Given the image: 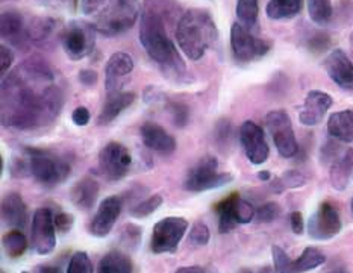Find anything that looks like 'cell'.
Returning a JSON list of instances; mask_svg holds the SVG:
<instances>
[{
    "label": "cell",
    "mask_w": 353,
    "mask_h": 273,
    "mask_svg": "<svg viewBox=\"0 0 353 273\" xmlns=\"http://www.w3.org/2000/svg\"><path fill=\"white\" fill-rule=\"evenodd\" d=\"M64 106V93L52 67L30 57L2 83V123L15 129H37L55 120Z\"/></svg>",
    "instance_id": "6da1fadb"
},
{
    "label": "cell",
    "mask_w": 353,
    "mask_h": 273,
    "mask_svg": "<svg viewBox=\"0 0 353 273\" xmlns=\"http://www.w3.org/2000/svg\"><path fill=\"white\" fill-rule=\"evenodd\" d=\"M179 8L173 0H145L141 14L140 41L149 57L165 68V72L182 73L183 61L168 38L165 23L178 15Z\"/></svg>",
    "instance_id": "7a4b0ae2"
},
{
    "label": "cell",
    "mask_w": 353,
    "mask_h": 273,
    "mask_svg": "<svg viewBox=\"0 0 353 273\" xmlns=\"http://www.w3.org/2000/svg\"><path fill=\"white\" fill-rule=\"evenodd\" d=\"M82 12L93 28L106 37L126 32L140 15V0H82Z\"/></svg>",
    "instance_id": "3957f363"
},
{
    "label": "cell",
    "mask_w": 353,
    "mask_h": 273,
    "mask_svg": "<svg viewBox=\"0 0 353 273\" xmlns=\"http://www.w3.org/2000/svg\"><path fill=\"white\" fill-rule=\"evenodd\" d=\"M216 40L217 26L208 11L193 8L183 12L176 28V41L190 59H201Z\"/></svg>",
    "instance_id": "277c9868"
},
{
    "label": "cell",
    "mask_w": 353,
    "mask_h": 273,
    "mask_svg": "<svg viewBox=\"0 0 353 273\" xmlns=\"http://www.w3.org/2000/svg\"><path fill=\"white\" fill-rule=\"evenodd\" d=\"M23 155H25L28 161L29 174H32L44 187H55L63 184L72 172V167L65 159L59 158L49 150L25 148Z\"/></svg>",
    "instance_id": "5b68a950"
},
{
    "label": "cell",
    "mask_w": 353,
    "mask_h": 273,
    "mask_svg": "<svg viewBox=\"0 0 353 273\" xmlns=\"http://www.w3.org/2000/svg\"><path fill=\"white\" fill-rule=\"evenodd\" d=\"M232 179L234 176L231 173L219 172V163L216 158L206 156L191 167L185 181H183V188L191 193L208 192V190L229 184Z\"/></svg>",
    "instance_id": "8992f818"
},
{
    "label": "cell",
    "mask_w": 353,
    "mask_h": 273,
    "mask_svg": "<svg viewBox=\"0 0 353 273\" xmlns=\"http://www.w3.org/2000/svg\"><path fill=\"white\" fill-rule=\"evenodd\" d=\"M190 223L183 217H165L153 226L150 249L153 254H172L179 246Z\"/></svg>",
    "instance_id": "52a82bcc"
},
{
    "label": "cell",
    "mask_w": 353,
    "mask_h": 273,
    "mask_svg": "<svg viewBox=\"0 0 353 273\" xmlns=\"http://www.w3.org/2000/svg\"><path fill=\"white\" fill-rule=\"evenodd\" d=\"M94 28L90 21L76 20L61 34V44L68 58L82 59L94 49Z\"/></svg>",
    "instance_id": "ba28073f"
},
{
    "label": "cell",
    "mask_w": 353,
    "mask_h": 273,
    "mask_svg": "<svg viewBox=\"0 0 353 273\" xmlns=\"http://www.w3.org/2000/svg\"><path fill=\"white\" fill-rule=\"evenodd\" d=\"M231 46L236 61L240 63H250L267 55L272 44L255 37L250 29L244 28L241 23H234L231 29Z\"/></svg>",
    "instance_id": "9c48e42d"
},
{
    "label": "cell",
    "mask_w": 353,
    "mask_h": 273,
    "mask_svg": "<svg viewBox=\"0 0 353 273\" xmlns=\"http://www.w3.org/2000/svg\"><path fill=\"white\" fill-rule=\"evenodd\" d=\"M265 125L279 154L285 158L294 156L299 150V144L288 114L285 111L268 112L265 116Z\"/></svg>",
    "instance_id": "30bf717a"
},
{
    "label": "cell",
    "mask_w": 353,
    "mask_h": 273,
    "mask_svg": "<svg viewBox=\"0 0 353 273\" xmlns=\"http://www.w3.org/2000/svg\"><path fill=\"white\" fill-rule=\"evenodd\" d=\"M274 273H306L325 264L326 256L316 247H306L297 260H291L281 246L272 247Z\"/></svg>",
    "instance_id": "8fae6325"
},
{
    "label": "cell",
    "mask_w": 353,
    "mask_h": 273,
    "mask_svg": "<svg viewBox=\"0 0 353 273\" xmlns=\"http://www.w3.org/2000/svg\"><path fill=\"white\" fill-rule=\"evenodd\" d=\"M32 249L40 255H49L57 246L55 217L49 208H38L32 219Z\"/></svg>",
    "instance_id": "7c38bea8"
},
{
    "label": "cell",
    "mask_w": 353,
    "mask_h": 273,
    "mask_svg": "<svg viewBox=\"0 0 353 273\" xmlns=\"http://www.w3.org/2000/svg\"><path fill=\"white\" fill-rule=\"evenodd\" d=\"M99 165L106 178L119 181L128 174L132 165V156L123 144L111 141L99 154Z\"/></svg>",
    "instance_id": "4fadbf2b"
},
{
    "label": "cell",
    "mask_w": 353,
    "mask_h": 273,
    "mask_svg": "<svg viewBox=\"0 0 353 273\" xmlns=\"http://www.w3.org/2000/svg\"><path fill=\"white\" fill-rule=\"evenodd\" d=\"M340 212L331 202H323L308 222V234L314 240H331L341 231Z\"/></svg>",
    "instance_id": "5bb4252c"
},
{
    "label": "cell",
    "mask_w": 353,
    "mask_h": 273,
    "mask_svg": "<svg viewBox=\"0 0 353 273\" xmlns=\"http://www.w3.org/2000/svg\"><path fill=\"white\" fill-rule=\"evenodd\" d=\"M240 141L244 149L245 156L252 164H263L270 155V149L265 140L263 128L253 123V121H244L240 128Z\"/></svg>",
    "instance_id": "9a60e30c"
},
{
    "label": "cell",
    "mask_w": 353,
    "mask_h": 273,
    "mask_svg": "<svg viewBox=\"0 0 353 273\" xmlns=\"http://www.w3.org/2000/svg\"><path fill=\"white\" fill-rule=\"evenodd\" d=\"M121 212V199L119 196H110L101 202L97 208L96 216L93 222L90 225V231L94 237H106L111 231L114 225L120 217Z\"/></svg>",
    "instance_id": "2e32d148"
},
{
    "label": "cell",
    "mask_w": 353,
    "mask_h": 273,
    "mask_svg": "<svg viewBox=\"0 0 353 273\" xmlns=\"http://www.w3.org/2000/svg\"><path fill=\"white\" fill-rule=\"evenodd\" d=\"M334 103L332 97L323 91L312 90L305 99L303 108L299 114V120L305 126H316L323 120L325 114L329 111Z\"/></svg>",
    "instance_id": "e0dca14e"
},
{
    "label": "cell",
    "mask_w": 353,
    "mask_h": 273,
    "mask_svg": "<svg viewBox=\"0 0 353 273\" xmlns=\"http://www.w3.org/2000/svg\"><path fill=\"white\" fill-rule=\"evenodd\" d=\"M134 70V59L125 52L112 53L105 67V85L108 91H117Z\"/></svg>",
    "instance_id": "ac0fdd59"
},
{
    "label": "cell",
    "mask_w": 353,
    "mask_h": 273,
    "mask_svg": "<svg viewBox=\"0 0 353 273\" xmlns=\"http://www.w3.org/2000/svg\"><path fill=\"white\" fill-rule=\"evenodd\" d=\"M325 68L329 78L339 87L346 90L353 87V63L344 50L336 49L329 53L325 61Z\"/></svg>",
    "instance_id": "d6986e66"
},
{
    "label": "cell",
    "mask_w": 353,
    "mask_h": 273,
    "mask_svg": "<svg viewBox=\"0 0 353 273\" xmlns=\"http://www.w3.org/2000/svg\"><path fill=\"white\" fill-rule=\"evenodd\" d=\"M2 38L12 43L15 48H26L29 44L28 38V23L23 15L17 11H3L2 12Z\"/></svg>",
    "instance_id": "ffe728a7"
},
{
    "label": "cell",
    "mask_w": 353,
    "mask_h": 273,
    "mask_svg": "<svg viewBox=\"0 0 353 273\" xmlns=\"http://www.w3.org/2000/svg\"><path fill=\"white\" fill-rule=\"evenodd\" d=\"M140 134L144 146L159 152V154H172L176 149V141L173 136L157 123H150V121L144 123L140 128Z\"/></svg>",
    "instance_id": "44dd1931"
},
{
    "label": "cell",
    "mask_w": 353,
    "mask_h": 273,
    "mask_svg": "<svg viewBox=\"0 0 353 273\" xmlns=\"http://www.w3.org/2000/svg\"><path fill=\"white\" fill-rule=\"evenodd\" d=\"M135 101V94L129 93V91H108V96L105 99V103L102 106V111L99 114L97 123L99 125H110L111 121L119 117L120 114L125 111L128 106H130Z\"/></svg>",
    "instance_id": "7402d4cb"
},
{
    "label": "cell",
    "mask_w": 353,
    "mask_h": 273,
    "mask_svg": "<svg viewBox=\"0 0 353 273\" xmlns=\"http://www.w3.org/2000/svg\"><path fill=\"white\" fill-rule=\"evenodd\" d=\"M28 207L19 193H8L2 199V220L12 228H25L28 223Z\"/></svg>",
    "instance_id": "603a6c76"
},
{
    "label": "cell",
    "mask_w": 353,
    "mask_h": 273,
    "mask_svg": "<svg viewBox=\"0 0 353 273\" xmlns=\"http://www.w3.org/2000/svg\"><path fill=\"white\" fill-rule=\"evenodd\" d=\"M97 196H99V184L96 179L90 176L82 178L81 181L76 182L70 192L72 202L74 203V207H78L79 210L93 208L97 201Z\"/></svg>",
    "instance_id": "cb8c5ba5"
},
{
    "label": "cell",
    "mask_w": 353,
    "mask_h": 273,
    "mask_svg": "<svg viewBox=\"0 0 353 273\" xmlns=\"http://www.w3.org/2000/svg\"><path fill=\"white\" fill-rule=\"evenodd\" d=\"M329 179L335 190L343 192L346 190L353 179V149L344 152V155L339 159H335L331 173H329Z\"/></svg>",
    "instance_id": "d4e9b609"
},
{
    "label": "cell",
    "mask_w": 353,
    "mask_h": 273,
    "mask_svg": "<svg viewBox=\"0 0 353 273\" xmlns=\"http://www.w3.org/2000/svg\"><path fill=\"white\" fill-rule=\"evenodd\" d=\"M327 131L334 139L353 144V110L332 114L327 120Z\"/></svg>",
    "instance_id": "484cf974"
},
{
    "label": "cell",
    "mask_w": 353,
    "mask_h": 273,
    "mask_svg": "<svg viewBox=\"0 0 353 273\" xmlns=\"http://www.w3.org/2000/svg\"><path fill=\"white\" fill-rule=\"evenodd\" d=\"M134 265L130 258L120 250H111L97 265V273H132Z\"/></svg>",
    "instance_id": "4316f807"
},
{
    "label": "cell",
    "mask_w": 353,
    "mask_h": 273,
    "mask_svg": "<svg viewBox=\"0 0 353 273\" xmlns=\"http://www.w3.org/2000/svg\"><path fill=\"white\" fill-rule=\"evenodd\" d=\"M303 0H268L265 12L273 20L293 19L302 11Z\"/></svg>",
    "instance_id": "83f0119b"
},
{
    "label": "cell",
    "mask_w": 353,
    "mask_h": 273,
    "mask_svg": "<svg viewBox=\"0 0 353 273\" xmlns=\"http://www.w3.org/2000/svg\"><path fill=\"white\" fill-rule=\"evenodd\" d=\"M57 23L52 19H34L28 23V38L29 43L37 46H44L55 32Z\"/></svg>",
    "instance_id": "f1b7e54d"
},
{
    "label": "cell",
    "mask_w": 353,
    "mask_h": 273,
    "mask_svg": "<svg viewBox=\"0 0 353 273\" xmlns=\"http://www.w3.org/2000/svg\"><path fill=\"white\" fill-rule=\"evenodd\" d=\"M236 193L225 197L223 201L216 205V211L219 214V231L220 234H228L232 231L234 228L238 225L235 219V202L238 199Z\"/></svg>",
    "instance_id": "f546056e"
},
{
    "label": "cell",
    "mask_w": 353,
    "mask_h": 273,
    "mask_svg": "<svg viewBox=\"0 0 353 273\" xmlns=\"http://www.w3.org/2000/svg\"><path fill=\"white\" fill-rule=\"evenodd\" d=\"M259 15V0H238L236 17L241 25L248 29L256 28Z\"/></svg>",
    "instance_id": "4dcf8cb0"
},
{
    "label": "cell",
    "mask_w": 353,
    "mask_h": 273,
    "mask_svg": "<svg viewBox=\"0 0 353 273\" xmlns=\"http://www.w3.org/2000/svg\"><path fill=\"white\" fill-rule=\"evenodd\" d=\"M3 249L10 258H20L28 249V239L21 231H10L3 235Z\"/></svg>",
    "instance_id": "1f68e13d"
},
{
    "label": "cell",
    "mask_w": 353,
    "mask_h": 273,
    "mask_svg": "<svg viewBox=\"0 0 353 273\" xmlns=\"http://www.w3.org/2000/svg\"><path fill=\"white\" fill-rule=\"evenodd\" d=\"M306 5H308L310 17L317 25H326L332 19L334 8L331 0H306Z\"/></svg>",
    "instance_id": "d6a6232c"
},
{
    "label": "cell",
    "mask_w": 353,
    "mask_h": 273,
    "mask_svg": "<svg viewBox=\"0 0 353 273\" xmlns=\"http://www.w3.org/2000/svg\"><path fill=\"white\" fill-rule=\"evenodd\" d=\"M306 176L305 174H302L301 172H294V170H290V172H285L283 173V176L276 179L273 184H272V188L274 190L276 193H281L283 192L285 188H297V187H303L306 184Z\"/></svg>",
    "instance_id": "836d02e7"
},
{
    "label": "cell",
    "mask_w": 353,
    "mask_h": 273,
    "mask_svg": "<svg viewBox=\"0 0 353 273\" xmlns=\"http://www.w3.org/2000/svg\"><path fill=\"white\" fill-rule=\"evenodd\" d=\"M161 205H163V196L161 194H153L149 196L148 199L141 201L140 203H137L135 207L130 210V216L135 219H144L150 216L152 212H155Z\"/></svg>",
    "instance_id": "e575fe53"
},
{
    "label": "cell",
    "mask_w": 353,
    "mask_h": 273,
    "mask_svg": "<svg viewBox=\"0 0 353 273\" xmlns=\"http://www.w3.org/2000/svg\"><path fill=\"white\" fill-rule=\"evenodd\" d=\"M67 273H93V264L87 252H76L68 263Z\"/></svg>",
    "instance_id": "d590c367"
},
{
    "label": "cell",
    "mask_w": 353,
    "mask_h": 273,
    "mask_svg": "<svg viewBox=\"0 0 353 273\" xmlns=\"http://www.w3.org/2000/svg\"><path fill=\"white\" fill-rule=\"evenodd\" d=\"M256 214V210L252 207V205L241 199V197H238L236 202H235V219H236V223L238 225H245V223H250L253 219H255Z\"/></svg>",
    "instance_id": "8d00e7d4"
},
{
    "label": "cell",
    "mask_w": 353,
    "mask_h": 273,
    "mask_svg": "<svg viewBox=\"0 0 353 273\" xmlns=\"http://www.w3.org/2000/svg\"><path fill=\"white\" fill-rule=\"evenodd\" d=\"M210 228L206 226L205 223L197 222L191 228V232H190V245L191 246H196V247H201V246H206L210 241Z\"/></svg>",
    "instance_id": "74e56055"
},
{
    "label": "cell",
    "mask_w": 353,
    "mask_h": 273,
    "mask_svg": "<svg viewBox=\"0 0 353 273\" xmlns=\"http://www.w3.org/2000/svg\"><path fill=\"white\" fill-rule=\"evenodd\" d=\"M281 214V207L276 202H267L256 210L255 219L259 223H268L273 222V220Z\"/></svg>",
    "instance_id": "f35d334b"
},
{
    "label": "cell",
    "mask_w": 353,
    "mask_h": 273,
    "mask_svg": "<svg viewBox=\"0 0 353 273\" xmlns=\"http://www.w3.org/2000/svg\"><path fill=\"white\" fill-rule=\"evenodd\" d=\"M74 225V217L68 212H59V214L55 216V226L58 232H68Z\"/></svg>",
    "instance_id": "ab89813d"
},
{
    "label": "cell",
    "mask_w": 353,
    "mask_h": 273,
    "mask_svg": "<svg viewBox=\"0 0 353 273\" xmlns=\"http://www.w3.org/2000/svg\"><path fill=\"white\" fill-rule=\"evenodd\" d=\"M12 63H14L12 52L8 49L6 46H2V48H0V73H2V76H6Z\"/></svg>",
    "instance_id": "60d3db41"
},
{
    "label": "cell",
    "mask_w": 353,
    "mask_h": 273,
    "mask_svg": "<svg viewBox=\"0 0 353 273\" xmlns=\"http://www.w3.org/2000/svg\"><path fill=\"white\" fill-rule=\"evenodd\" d=\"M72 119L74 121V125L78 126H85L90 123V111L85 108V106H79V108H76L72 114Z\"/></svg>",
    "instance_id": "b9f144b4"
},
{
    "label": "cell",
    "mask_w": 353,
    "mask_h": 273,
    "mask_svg": "<svg viewBox=\"0 0 353 273\" xmlns=\"http://www.w3.org/2000/svg\"><path fill=\"white\" fill-rule=\"evenodd\" d=\"M172 114L174 116V121L178 126H183L187 123V119H188V110L185 106L181 105V103H176L173 105L172 108Z\"/></svg>",
    "instance_id": "7bdbcfd3"
},
{
    "label": "cell",
    "mask_w": 353,
    "mask_h": 273,
    "mask_svg": "<svg viewBox=\"0 0 353 273\" xmlns=\"http://www.w3.org/2000/svg\"><path fill=\"white\" fill-rule=\"evenodd\" d=\"M290 222H291V230H293L294 234L301 235L303 232V217L299 211L291 212L290 216Z\"/></svg>",
    "instance_id": "ee69618b"
},
{
    "label": "cell",
    "mask_w": 353,
    "mask_h": 273,
    "mask_svg": "<svg viewBox=\"0 0 353 273\" xmlns=\"http://www.w3.org/2000/svg\"><path fill=\"white\" fill-rule=\"evenodd\" d=\"M79 79L82 83H85V85H93L97 81V73L93 70H82L79 73Z\"/></svg>",
    "instance_id": "f6af8a7d"
},
{
    "label": "cell",
    "mask_w": 353,
    "mask_h": 273,
    "mask_svg": "<svg viewBox=\"0 0 353 273\" xmlns=\"http://www.w3.org/2000/svg\"><path fill=\"white\" fill-rule=\"evenodd\" d=\"M174 273H205V269L201 265H187V267H179Z\"/></svg>",
    "instance_id": "bcb514c9"
},
{
    "label": "cell",
    "mask_w": 353,
    "mask_h": 273,
    "mask_svg": "<svg viewBox=\"0 0 353 273\" xmlns=\"http://www.w3.org/2000/svg\"><path fill=\"white\" fill-rule=\"evenodd\" d=\"M37 273H61L59 267H53V265H38Z\"/></svg>",
    "instance_id": "7dc6e473"
},
{
    "label": "cell",
    "mask_w": 353,
    "mask_h": 273,
    "mask_svg": "<svg viewBox=\"0 0 353 273\" xmlns=\"http://www.w3.org/2000/svg\"><path fill=\"white\" fill-rule=\"evenodd\" d=\"M259 179H261V181L270 179V172H261V173H259Z\"/></svg>",
    "instance_id": "c3c4849f"
},
{
    "label": "cell",
    "mask_w": 353,
    "mask_h": 273,
    "mask_svg": "<svg viewBox=\"0 0 353 273\" xmlns=\"http://www.w3.org/2000/svg\"><path fill=\"white\" fill-rule=\"evenodd\" d=\"M327 273H349V270L344 269V267H336V269H332L331 272H327Z\"/></svg>",
    "instance_id": "681fc988"
},
{
    "label": "cell",
    "mask_w": 353,
    "mask_h": 273,
    "mask_svg": "<svg viewBox=\"0 0 353 273\" xmlns=\"http://www.w3.org/2000/svg\"><path fill=\"white\" fill-rule=\"evenodd\" d=\"M259 273H274V269L272 270L270 267H264V269H263V270H261Z\"/></svg>",
    "instance_id": "f907efd6"
},
{
    "label": "cell",
    "mask_w": 353,
    "mask_h": 273,
    "mask_svg": "<svg viewBox=\"0 0 353 273\" xmlns=\"http://www.w3.org/2000/svg\"><path fill=\"white\" fill-rule=\"evenodd\" d=\"M350 210H352V216H353V199H352V203H350Z\"/></svg>",
    "instance_id": "816d5d0a"
},
{
    "label": "cell",
    "mask_w": 353,
    "mask_h": 273,
    "mask_svg": "<svg viewBox=\"0 0 353 273\" xmlns=\"http://www.w3.org/2000/svg\"><path fill=\"white\" fill-rule=\"evenodd\" d=\"M23 273H28V272H23Z\"/></svg>",
    "instance_id": "f5cc1de1"
}]
</instances>
